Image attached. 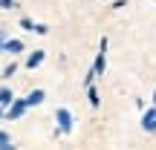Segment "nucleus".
<instances>
[{
	"label": "nucleus",
	"instance_id": "obj_1",
	"mask_svg": "<svg viewBox=\"0 0 156 150\" xmlns=\"http://www.w3.org/2000/svg\"><path fill=\"white\" fill-rule=\"evenodd\" d=\"M55 127H58L61 136L73 133V113H69L67 107H58V110H55Z\"/></svg>",
	"mask_w": 156,
	"mask_h": 150
},
{
	"label": "nucleus",
	"instance_id": "obj_2",
	"mask_svg": "<svg viewBox=\"0 0 156 150\" xmlns=\"http://www.w3.org/2000/svg\"><path fill=\"white\" fill-rule=\"evenodd\" d=\"M107 69V38L98 40V52H95V61H93V72L101 75Z\"/></svg>",
	"mask_w": 156,
	"mask_h": 150
},
{
	"label": "nucleus",
	"instance_id": "obj_3",
	"mask_svg": "<svg viewBox=\"0 0 156 150\" xmlns=\"http://www.w3.org/2000/svg\"><path fill=\"white\" fill-rule=\"evenodd\" d=\"M29 110V104H26V98H15L9 107H6V118L9 121H17V118H23V113Z\"/></svg>",
	"mask_w": 156,
	"mask_h": 150
},
{
	"label": "nucleus",
	"instance_id": "obj_4",
	"mask_svg": "<svg viewBox=\"0 0 156 150\" xmlns=\"http://www.w3.org/2000/svg\"><path fill=\"white\" fill-rule=\"evenodd\" d=\"M142 130L145 133H156V89H153V107L142 113Z\"/></svg>",
	"mask_w": 156,
	"mask_h": 150
},
{
	"label": "nucleus",
	"instance_id": "obj_5",
	"mask_svg": "<svg viewBox=\"0 0 156 150\" xmlns=\"http://www.w3.org/2000/svg\"><path fill=\"white\" fill-rule=\"evenodd\" d=\"M44 61H46V52H44V49H32V52L26 55V61H23V67H26V69H38Z\"/></svg>",
	"mask_w": 156,
	"mask_h": 150
},
{
	"label": "nucleus",
	"instance_id": "obj_6",
	"mask_svg": "<svg viewBox=\"0 0 156 150\" xmlns=\"http://www.w3.org/2000/svg\"><path fill=\"white\" fill-rule=\"evenodd\" d=\"M23 49H26V46H23L20 38H9V40H6V52H3V55H20Z\"/></svg>",
	"mask_w": 156,
	"mask_h": 150
},
{
	"label": "nucleus",
	"instance_id": "obj_7",
	"mask_svg": "<svg viewBox=\"0 0 156 150\" xmlns=\"http://www.w3.org/2000/svg\"><path fill=\"white\" fill-rule=\"evenodd\" d=\"M44 101H46V92H44V89H32V92L26 95V104L29 107H41Z\"/></svg>",
	"mask_w": 156,
	"mask_h": 150
},
{
	"label": "nucleus",
	"instance_id": "obj_8",
	"mask_svg": "<svg viewBox=\"0 0 156 150\" xmlns=\"http://www.w3.org/2000/svg\"><path fill=\"white\" fill-rule=\"evenodd\" d=\"M12 101H15V92H12V89L3 84V87H0V107H9Z\"/></svg>",
	"mask_w": 156,
	"mask_h": 150
},
{
	"label": "nucleus",
	"instance_id": "obj_9",
	"mask_svg": "<svg viewBox=\"0 0 156 150\" xmlns=\"http://www.w3.org/2000/svg\"><path fill=\"white\" fill-rule=\"evenodd\" d=\"M87 98H90V107H93V110L101 104V98H98V89H95V84H93V87H87Z\"/></svg>",
	"mask_w": 156,
	"mask_h": 150
},
{
	"label": "nucleus",
	"instance_id": "obj_10",
	"mask_svg": "<svg viewBox=\"0 0 156 150\" xmlns=\"http://www.w3.org/2000/svg\"><path fill=\"white\" fill-rule=\"evenodd\" d=\"M15 72H17V64H15V61H12V64H6V67H3V78H12Z\"/></svg>",
	"mask_w": 156,
	"mask_h": 150
},
{
	"label": "nucleus",
	"instance_id": "obj_11",
	"mask_svg": "<svg viewBox=\"0 0 156 150\" xmlns=\"http://www.w3.org/2000/svg\"><path fill=\"white\" fill-rule=\"evenodd\" d=\"M6 40H9V35H6V29L0 26V55L6 52Z\"/></svg>",
	"mask_w": 156,
	"mask_h": 150
},
{
	"label": "nucleus",
	"instance_id": "obj_12",
	"mask_svg": "<svg viewBox=\"0 0 156 150\" xmlns=\"http://www.w3.org/2000/svg\"><path fill=\"white\" fill-rule=\"evenodd\" d=\"M15 6H17V0H0V9H6V12L15 9Z\"/></svg>",
	"mask_w": 156,
	"mask_h": 150
},
{
	"label": "nucleus",
	"instance_id": "obj_13",
	"mask_svg": "<svg viewBox=\"0 0 156 150\" xmlns=\"http://www.w3.org/2000/svg\"><path fill=\"white\" fill-rule=\"evenodd\" d=\"M20 26H23V29H29V32H35V23L29 20V17H20Z\"/></svg>",
	"mask_w": 156,
	"mask_h": 150
},
{
	"label": "nucleus",
	"instance_id": "obj_14",
	"mask_svg": "<svg viewBox=\"0 0 156 150\" xmlns=\"http://www.w3.org/2000/svg\"><path fill=\"white\" fill-rule=\"evenodd\" d=\"M35 32H38V35H46V32H49V26H46V23H35Z\"/></svg>",
	"mask_w": 156,
	"mask_h": 150
},
{
	"label": "nucleus",
	"instance_id": "obj_15",
	"mask_svg": "<svg viewBox=\"0 0 156 150\" xmlns=\"http://www.w3.org/2000/svg\"><path fill=\"white\" fill-rule=\"evenodd\" d=\"M9 141H12L9 133H6V130H0V145H9Z\"/></svg>",
	"mask_w": 156,
	"mask_h": 150
},
{
	"label": "nucleus",
	"instance_id": "obj_16",
	"mask_svg": "<svg viewBox=\"0 0 156 150\" xmlns=\"http://www.w3.org/2000/svg\"><path fill=\"white\" fill-rule=\"evenodd\" d=\"M0 150H17V147H15V145L9 141V145H0Z\"/></svg>",
	"mask_w": 156,
	"mask_h": 150
},
{
	"label": "nucleus",
	"instance_id": "obj_17",
	"mask_svg": "<svg viewBox=\"0 0 156 150\" xmlns=\"http://www.w3.org/2000/svg\"><path fill=\"white\" fill-rule=\"evenodd\" d=\"M3 116H6V113H3V107H0V121H3Z\"/></svg>",
	"mask_w": 156,
	"mask_h": 150
}]
</instances>
